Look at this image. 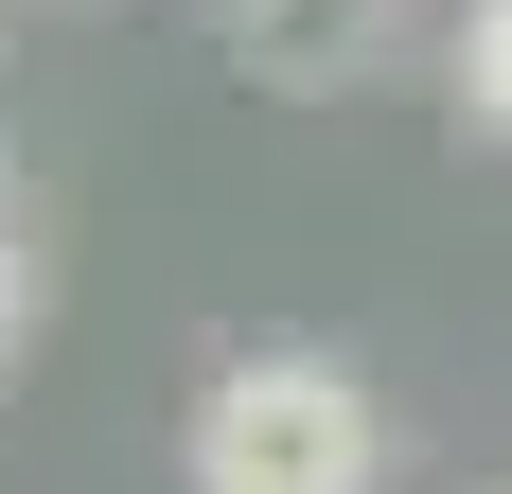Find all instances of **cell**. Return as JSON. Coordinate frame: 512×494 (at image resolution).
Wrapping results in <instances>:
<instances>
[{
  "instance_id": "1",
  "label": "cell",
  "mask_w": 512,
  "mask_h": 494,
  "mask_svg": "<svg viewBox=\"0 0 512 494\" xmlns=\"http://www.w3.org/2000/svg\"><path fill=\"white\" fill-rule=\"evenodd\" d=\"M177 477H195V494H371V477H389L371 371L318 353V336L230 353V371L195 389V424H177Z\"/></svg>"
},
{
  "instance_id": "2",
  "label": "cell",
  "mask_w": 512,
  "mask_h": 494,
  "mask_svg": "<svg viewBox=\"0 0 512 494\" xmlns=\"http://www.w3.org/2000/svg\"><path fill=\"white\" fill-rule=\"evenodd\" d=\"M371 36H389V0H230V53L265 89H354Z\"/></svg>"
},
{
  "instance_id": "3",
  "label": "cell",
  "mask_w": 512,
  "mask_h": 494,
  "mask_svg": "<svg viewBox=\"0 0 512 494\" xmlns=\"http://www.w3.org/2000/svg\"><path fill=\"white\" fill-rule=\"evenodd\" d=\"M460 106L477 142H512V0H460Z\"/></svg>"
},
{
  "instance_id": "4",
  "label": "cell",
  "mask_w": 512,
  "mask_h": 494,
  "mask_svg": "<svg viewBox=\"0 0 512 494\" xmlns=\"http://www.w3.org/2000/svg\"><path fill=\"white\" fill-rule=\"evenodd\" d=\"M36 336V230H18V195H0V353Z\"/></svg>"
}]
</instances>
